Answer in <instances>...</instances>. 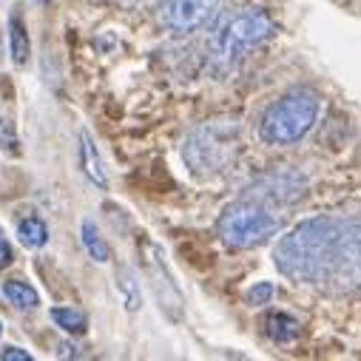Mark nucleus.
Masks as SVG:
<instances>
[{"mask_svg": "<svg viewBox=\"0 0 361 361\" xmlns=\"http://www.w3.org/2000/svg\"><path fill=\"white\" fill-rule=\"evenodd\" d=\"M0 330H4V324H0Z\"/></svg>", "mask_w": 361, "mask_h": 361, "instance_id": "obj_20", "label": "nucleus"}, {"mask_svg": "<svg viewBox=\"0 0 361 361\" xmlns=\"http://www.w3.org/2000/svg\"><path fill=\"white\" fill-rule=\"evenodd\" d=\"M117 288H120V296H123V305L126 310H140L142 305V293H140V282L134 276V270L131 267H120V274H117Z\"/></svg>", "mask_w": 361, "mask_h": 361, "instance_id": "obj_13", "label": "nucleus"}, {"mask_svg": "<svg viewBox=\"0 0 361 361\" xmlns=\"http://www.w3.org/2000/svg\"><path fill=\"white\" fill-rule=\"evenodd\" d=\"M9 51H12L15 66H26V60L32 54L29 32H26V23H23V18L18 12L9 15Z\"/></svg>", "mask_w": 361, "mask_h": 361, "instance_id": "obj_9", "label": "nucleus"}, {"mask_svg": "<svg viewBox=\"0 0 361 361\" xmlns=\"http://www.w3.org/2000/svg\"><path fill=\"white\" fill-rule=\"evenodd\" d=\"M322 97L310 88H290L276 103H270L259 120V137L267 145H293L299 142L319 120Z\"/></svg>", "mask_w": 361, "mask_h": 361, "instance_id": "obj_4", "label": "nucleus"}, {"mask_svg": "<svg viewBox=\"0 0 361 361\" xmlns=\"http://www.w3.org/2000/svg\"><path fill=\"white\" fill-rule=\"evenodd\" d=\"M0 358L4 361H32V353H26L20 347H4L0 350Z\"/></svg>", "mask_w": 361, "mask_h": 361, "instance_id": "obj_17", "label": "nucleus"}, {"mask_svg": "<svg viewBox=\"0 0 361 361\" xmlns=\"http://www.w3.org/2000/svg\"><path fill=\"white\" fill-rule=\"evenodd\" d=\"M264 330H267L270 338H276V341L285 344V341H293L302 333V324L288 313H270L267 322H264Z\"/></svg>", "mask_w": 361, "mask_h": 361, "instance_id": "obj_11", "label": "nucleus"}, {"mask_svg": "<svg viewBox=\"0 0 361 361\" xmlns=\"http://www.w3.org/2000/svg\"><path fill=\"white\" fill-rule=\"evenodd\" d=\"M142 264H145V274L151 279V290H154L159 307L165 310V316L168 319H183V310H185L183 290L176 288V279H173L171 267L165 262V253L157 242L142 239Z\"/></svg>", "mask_w": 361, "mask_h": 361, "instance_id": "obj_6", "label": "nucleus"}, {"mask_svg": "<svg viewBox=\"0 0 361 361\" xmlns=\"http://www.w3.org/2000/svg\"><path fill=\"white\" fill-rule=\"evenodd\" d=\"M80 239H82V247H85V253L92 256L94 262L106 264V262L111 259V250H109L106 239L100 236V231H97V225H94L92 219H82V225H80Z\"/></svg>", "mask_w": 361, "mask_h": 361, "instance_id": "obj_10", "label": "nucleus"}, {"mask_svg": "<svg viewBox=\"0 0 361 361\" xmlns=\"http://www.w3.org/2000/svg\"><path fill=\"white\" fill-rule=\"evenodd\" d=\"M35 4H37V6H49V4H51V0H35Z\"/></svg>", "mask_w": 361, "mask_h": 361, "instance_id": "obj_19", "label": "nucleus"}, {"mask_svg": "<svg viewBox=\"0 0 361 361\" xmlns=\"http://www.w3.org/2000/svg\"><path fill=\"white\" fill-rule=\"evenodd\" d=\"M51 322H54L60 330L74 333V336L85 333V327H88L85 313H80V310H74V307H54V310H51Z\"/></svg>", "mask_w": 361, "mask_h": 361, "instance_id": "obj_15", "label": "nucleus"}, {"mask_svg": "<svg viewBox=\"0 0 361 361\" xmlns=\"http://www.w3.org/2000/svg\"><path fill=\"white\" fill-rule=\"evenodd\" d=\"M18 236H20V242L26 245V247H43L46 242H49V228H46V222L43 219H37V216H26V219H20L18 222Z\"/></svg>", "mask_w": 361, "mask_h": 361, "instance_id": "obj_14", "label": "nucleus"}, {"mask_svg": "<svg viewBox=\"0 0 361 361\" xmlns=\"http://www.w3.org/2000/svg\"><path fill=\"white\" fill-rule=\"evenodd\" d=\"M274 29H276L274 18H270V12L262 6H247V9L231 12L211 32L208 54L214 63L231 66L239 57H245L247 51H253L256 46H262L270 35H274Z\"/></svg>", "mask_w": 361, "mask_h": 361, "instance_id": "obj_5", "label": "nucleus"}, {"mask_svg": "<svg viewBox=\"0 0 361 361\" xmlns=\"http://www.w3.org/2000/svg\"><path fill=\"white\" fill-rule=\"evenodd\" d=\"M4 296H6L15 307H20V310H32V307H37V305H40L37 290H35L32 285L20 282V279H9V282L4 285Z\"/></svg>", "mask_w": 361, "mask_h": 361, "instance_id": "obj_12", "label": "nucleus"}, {"mask_svg": "<svg viewBox=\"0 0 361 361\" xmlns=\"http://www.w3.org/2000/svg\"><path fill=\"white\" fill-rule=\"evenodd\" d=\"M242 148V126L236 120H208L188 131L183 142V162L194 176H214L225 171Z\"/></svg>", "mask_w": 361, "mask_h": 361, "instance_id": "obj_3", "label": "nucleus"}, {"mask_svg": "<svg viewBox=\"0 0 361 361\" xmlns=\"http://www.w3.org/2000/svg\"><path fill=\"white\" fill-rule=\"evenodd\" d=\"M0 120H4V117H0Z\"/></svg>", "mask_w": 361, "mask_h": 361, "instance_id": "obj_21", "label": "nucleus"}, {"mask_svg": "<svg viewBox=\"0 0 361 361\" xmlns=\"http://www.w3.org/2000/svg\"><path fill=\"white\" fill-rule=\"evenodd\" d=\"M279 274L327 296L361 288V205L327 211L290 228L274 247Z\"/></svg>", "mask_w": 361, "mask_h": 361, "instance_id": "obj_1", "label": "nucleus"}, {"mask_svg": "<svg viewBox=\"0 0 361 361\" xmlns=\"http://www.w3.org/2000/svg\"><path fill=\"white\" fill-rule=\"evenodd\" d=\"M219 9V0H162L159 23L168 32L188 35L202 29Z\"/></svg>", "mask_w": 361, "mask_h": 361, "instance_id": "obj_7", "label": "nucleus"}, {"mask_svg": "<svg viewBox=\"0 0 361 361\" xmlns=\"http://www.w3.org/2000/svg\"><path fill=\"white\" fill-rule=\"evenodd\" d=\"M80 165H82V173L92 179L97 188L109 185V176H106L100 151H97V145H94V140H92V134H88V131H80Z\"/></svg>", "mask_w": 361, "mask_h": 361, "instance_id": "obj_8", "label": "nucleus"}, {"mask_svg": "<svg viewBox=\"0 0 361 361\" xmlns=\"http://www.w3.org/2000/svg\"><path fill=\"white\" fill-rule=\"evenodd\" d=\"M307 194V176L296 168H276L253 183L219 214L216 231L225 247L253 250L285 228V211Z\"/></svg>", "mask_w": 361, "mask_h": 361, "instance_id": "obj_2", "label": "nucleus"}, {"mask_svg": "<svg viewBox=\"0 0 361 361\" xmlns=\"http://www.w3.org/2000/svg\"><path fill=\"white\" fill-rule=\"evenodd\" d=\"M270 296H274V285H270V282H259V285H253L245 293V299L250 305H264V302H270Z\"/></svg>", "mask_w": 361, "mask_h": 361, "instance_id": "obj_16", "label": "nucleus"}, {"mask_svg": "<svg viewBox=\"0 0 361 361\" xmlns=\"http://www.w3.org/2000/svg\"><path fill=\"white\" fill-rule=\"evenodd\" d=\"M12 259H15V253H12V245H9V239L4 236V231H0V270H4V267H9V264H12Z\"/></svg>", "mask_w": 361, "mask_h": 361, "instance_id": "obj_18", "label": "nucleus"}]
</instances>
